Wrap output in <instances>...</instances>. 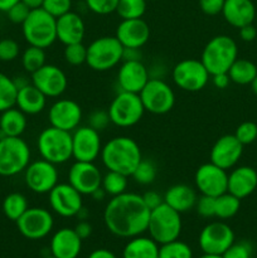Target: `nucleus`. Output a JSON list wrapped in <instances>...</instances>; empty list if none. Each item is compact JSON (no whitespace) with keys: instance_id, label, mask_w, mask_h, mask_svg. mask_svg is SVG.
Listing matches in <instances>:
<instances>
[{"instance_id":"nucleus-51","label":"nucleus","mask_w":257,"mask_h":258,"mask_svg":"<svg viewBox=\"0 0 257 258\" xmlns=\"http://www.w3.org/2000/svg\"><path fill=\"white\" fill-rule=\"evenodd\" d=\"M143 199H144V203L146 204L150 211H153L154 208L159 207L160 204L164 203V197H161L160 194L156 193L154 190H149L146 193L143 194Z\"/></svg>"},{"instance_id":"nucleus-9","label":"nucleus","mask_w":257,"mask_h":258,"mask_svg":"<svg viewBox=\"0 0 257 258\" xmlns=\"http://www.w3.org/2000/svg\"><path fill=\"white\" fill-rule=\"evenodd\" d=\"M111 123L118 127H131L143 118L144 108L139 93L120 91L108 106Z\"/></svg>"},{"instance_id":"nucleus-12","label":"nucleus","mask_w":257,"mask_h":258,"mask_svg":"<svg viewBox=\"0 0 257 258\" xmlns=\"http://www.w3.org/2000/svg\"><path fill=\"white\" fill-rule=\"evenodd\" d=\"M15 223L18 231L23 237L37 241L44 238L52 232L54 219L48 209L34 207V208H28L27 212Z\"/></svg>"},{"instance_id":"nucleus-21","label":"nucleus","mask_w":257,"mask_h":258,"mask_svg":"<svg viewBox=\"0 0 257 258\" xmlns=\"http://www.w3.org/2000/svg\"><path fill=\"white\" fill-rule=\"evenodd\" d=\"M243 154V145L234 135H223L213 144L209 153L211 163L224 170L234 168Z\"/></svg>"},{"instance_id":"nucleus-41","label":"nucleus","mask_w":257,"mask_h":258,"mask_svg":"<svg viewBox=\"0 0 257 258\" xmlns=\"http://www.w3.org/2000/svg\"><path fill=\"white\" fill-rule=\"evenodd\" d=\"M63 57L68 64L76 66V67L82 66L87 59V47L82 42L65 45Z\"/></svg>"},{"instance_id":"nucleus-38","label":"nucleus","mask_w":257,"mask_h":258,"mask_svg":"<svg viewBox=\"0 0 257 258\" xmlns=\"http://www.w3.org/2000/svg\"><path fill=\"white\" fill-rule=\"evenodd\" d=\"M146 2L148 0H118L116 13L121 20L139 19L145 14Z\"/></svg>"},{"instance_id":"nucleus-56","label":"nucleus","mask_w":257,"mask_h":258,"mask_svg":"<svg viewBox=\"0 0 257 258\" xmlns=\"http://www.w3.org/2000/svg\"><path fill=\"white\" fill-rule=\"evenodd\" d=\"M88 258H117V257H116V254L113 253L112 251H110V249L98 248L91 252V253L88 254Z\"/></svg>"},{"instance_id":"nucleus-23","label":"nucleus","mask_w":257,"mask_h":258,"mask_svg":"<svg viewBox=\"0 0 257 258\" xmlns=\"http://www.w3.org/2000/svg\"><path fill=\"white\" fill-rule=\"evenodd\" d=\"M115 37L122 44L123 48H139L148 43L150 38V28L143 19H125L121 20L116 28Z\"/></svg>"},{"instance_id":"nucleus-24","label":"nucleus","mask_w":257,"mask_h":258,"mask_svg":"<svg viewBox=\"0 0 257 258\" xmlns=\"http://www.w3.org/2000/svg\"><path fill=\"white\" fill-rule=\"evenodd\" d=\"M55 28H57V40L65 45L81 43L86 34V25L82 17L72 10L57 18Z\"/></svg>"},{"instance_id":"nucleus-53","label":"nucleus","mask_w":257,"mask_h":258,"mask_svg":"<svg viewBox=\"0 0 257 258\" xmlns=\"http://www.w3.org/2000/svg\"><path fill=\"white\" fill-rule=\"evenodd\" d=\"M76 231V233L78 234V237H80L81 239H86L88 238V237L92 234V226H91L90 223H88L87 221H80L77 224H76V227L73 228Z\"/></svg>"},{"instance_id":"nucleus-14","label":"nucleus","mask_w":257,"mask_h":258,"mask_svg":"<svg viewBox=\"0 0 257 258\" xmlns=\"http://www.w3.org/2000/svg\"><path fill=\"white\" fill-rule=\"evenodd\" d=\"M58 170L54 164L39 159L30 163L24 170L28 189L35 194H48L58 184Z\"/></svg>"},{"instance_id":"nucleus-55","label":"nucleus","mask_w":257,"mask_h":258,"mask_svg":"<svg viewBox=\"0 0 257 258\" xmlns=\"http://www.w3.org/2000/svg\"><path fill=\"white\" fill-rule=\"evenodd\" d=\"M122 60H141V52L139 48H123Z\"/></svg>"},{"instance_id":"nucleus-35","label":"nucleus","mask_w":257,"mask_h":258,"mask_svg":"<svg viewBox=\"0 0 257 258\" xmlns=\"http://www.w3.org/2000/svg\"><path fill=\"white\" fill-rule=\"evenodd\" d=\"M241 208V199L234 197L233 194H221L216 198V217L219 219H229L236 216Z\"/></svg>"},{"instance_id":"nucleus-62","label":"nucleus","mask_w":257,"mask_h":258,"mask_svg":"<svg viewBox=\"0 0 257 258\" xmlns=\"http://www.w3.org/2000/svg\"><path fill=\"white\" fill-rule=\"evenodd\" d=\"M45 258H57V257H54V256H48V257H45Z\"/></svg>"},{"instance_id":"nucleus-43","label":"nucleus","mask_w":257,"mask_h":258,"mask_svg":"<svg viewBox=\"0 0 257 258\" xmlns=\"http://www.w3.org/2000/svg\"><path fill=\"white\" fill-rule=\"evenodd\" d=\"M42 8L57 19L66 13L71 12L72 0H44Z\"/></svg>"},{"instance_id":"nucleus-22","label":"nucleus","mask_w":257,"mask_h":258,"mask_svg":"<svg viewBox=\"0 0 257 258\" xmlns=\"http://www.w3.org/2000/svg\"><path fill=\"white\" fill-rule=\"evenodd\" d=\"M150 80L149 68L143 60H122L117 71V85L120 91L140 93Z\"/></svg>"},{"instance_id":"nucleus-10","label":"nucleus","mask_w":257,"mask_h":258,"mask_svg":"<svg viewBox=\"0 0 257 258\" xmlns=\"http://www.w3.org/2000/svg\"><path fill=\"white\" fill-rule=\"evenodd\" d=\"M139 96L145 111L154 115H165L175 105V93L163 78H150Z\"/></svg>"},{"instance_id":"nucleus-5","label":"nucleus","mask_w":257,"mask_h":258,"mask_svg":"<svg viewBox=\"0 0 257 258\" xmlns=\"http://www.w3.org/2000/svg\"><path fill=\"white\" fill-rule=\"evenodd\" d=\"M37 149L40 158L54 165L67 163L72 158V133L49 126L38 136Z\"/></svg>"},{"instance_id":"nucleus-2","label":"nucleus","mask_w":257,"mask_h":258,"mask_svg":"<svg viewBox=\"0 0 257 258\" xmlns=\"http://www.w3.org/2000/svg\"><path fill=\"white\" fill-rule=\"evenodd\" d=\"M100 158L107 170L131 176L139 163L143 160V154L134 139L128 136H116L102 146Z\"/></svg>"},{"instance_id":"nucleus-26","label":"nucleus","mask_w":257,"mask_h":258,"mask_svg":"<svg viewBox=\"0 0 257 258\" xmlns=\"http://www.w3.org/2000/svg\"><path fill=\"white\" fill-rule=\"evenodd\" d=\"M82 249V239L73 228H60L50 239V253L57 258H77Z\"/></svg>"},{"instance_id":"nucleus-61","label":"nucleus","mask_w":257,"mask_h":258,"mask_svg":"<svg viewBox=\"0 0 257 258\" xmlns=\"http://www.w3.org/2000/svg\"><path fill=\"white\" fill-rule=\"evenodd\" d=\"M198 258H223V256L221 254H209V253H203L202 256H199Z\"/></svg>"},{"instance_id":"nucleus-31","label":"nucleus","mask_w":257,"mask_h":258,"mask_svg":"<svg viewBox=\"0 0 257 258\" xmlns=\"http://www.w3.org/2000/svg\"><path fill=\"white\" fill-rule=\"evenodd\" d=\"M27 125V115L15 106L0 112V131L5 136L19 138L24 134Z\"/></svg>"},{"instance_id":"nucleus-40","label":"nucleus","mask_w":257,"mask_h":258,"mask_svg":"<svg viewBox=\"0 0 257 258\" xmlns=\"http://www.w3.org/2000/svg\"><path fill=\"white\" fill-rule=\"evenodd\" d=\"M156 174H158V170H156L155 164L151 160L143 159L139 163V165L136 166L134 173L131 174V176H133L136 183L141 184V185H149V184L155 181Z\"/></svg>"},{"instance_id":"nucleus-4","label":"nucleus","mask_w":257,"mask_h":258,"mask_svg":"<svg viewBox=\"0 0 257 258\" xmlns=\"http://www.w3.org/2000/svg\"><path fill=\"white\" fill-rule=\"evenodd\" d=\"M57 19L43 8L30 10L29 15L22 24L23 37L29 45L45 49L57 40Z\"/></svg>"},{"instance_id":"nucleus-28","label":"nucleus","mask_w":257,"mask_h":258,"mask_svg":"<svg viewBox=\"0 0 257 258\" xmlns=\"http://www.w3.org/2000/svg\"><path fill=\"white\" fill-rule=\"evenodd\" d=\"M197 191L193 186L186 184H175L171 185L164 194V203L168 204L179 213H185L196 207Z\"/></svg>"},{"instance_id":"nucleus-50","label":"nucleus","mask_w":257,"mask_h":258,"mask_svg":"<svg viewBox=\"0 0 257 258\" xmlns=\"http://www.w3.org/2000/svg\"><path fill=\"white\" fill-rule=\"evenodd\" d=\"M226 0H198L199 8L206 15H218L222 13Z\"/></svg>"},{"instance_id":"nucleus-63","label":"nucleus","mask_w":257,"mask_h":258,"mask_svg":"<svg viewBox=\"0 0 257 258\" xmlns=\"http://www.w3.org/2000/svg\"><path fill=\"white\" fill-rule=\"evenodd\" d=\"M151 2H154V0H151Z\"/></svg>"},{"instance_id":"nucleus-15","label":"nucleus","mask_w":257,"mask_h":258,"mask_svg":"<svg viewBox=\"0 0 257 258\" xmlns=\"http://www.w3.org/2000/svg\"><path fill=\"white\" fill-rule=\"evenodd\" d=\"M48 201L50 209L63 218L77 217L83 208L82 194L68 183H58L48 193Z\"/></svg>"},{"instance_id":"nucleus-36","label":"nucleus","mask_w":257,"mask_h":258,"mask_svg":"<svg viewBox=\"0 0 257 258\" xmlns=\"http://www.w3.org/2000/svg\"><path fill=\"white\" fill-rule=\"evenodd\" d=\"M18 87L9 76L0 73V112L12 108L17 101Z\"/></svg>"},{"instance_id":"nucleus-37","label":"nucleus","mask_w":257,"mask_h":258,"mask_svg":"<svg viewBox=\"0 0 257 258\" xmlns=\"http://www.w3.org/2000/svg\"><path fill=\"white\" fill-rule=\"evenodd\" d=\"M45 64V49L34 45H28L22 54V66L28 73H34Z\"/></svg>"},{"instance_id":"nucleus-30","label":"nucleus","mask_w":257,"mask_h":258,"mask_svg":"<svg viewBox=\"0 0 257 258\" xmlns=\"http://www.w3.org/2000/svg\"><path fill=\"white\" fill-rule=\"evenodd\" d=\"M122 258H159V243L151 237L136 236L128 238L123 247Z\"/></svg>"},{"instance_id":"nucleus-20","label":"nucleus","mask_w":257,"mask_h":258,"mask_svg":"<svg viewBox=\"0 0 257 258\" xmlns=\"http://www.w3.org/2000/svg\"><path fill=\"white\" fill-rule=\"evenodd\" d=\"M82 116L81 106L70 98H59L52 103L48 110V120L50 126L70 133L80 126Z\"/></svg>"},{"instance_id":"nucleus-60","label":"nucleus","mask_w":257,"mask_h":258,"mask_svg":"<svg viewBox=\"0 0 257 258\" xmlns=\"http://www.w3.org/2000/svg\"><path fill=\"white\" fill-rule=\"evenodd\" d=\"M251 90H252V92L257 96V76L254 77V80L251 82Z\"/></svg>"},{"instance_id":"nucleus-8","label":"nucleus","mask_w":257,"mask_h":258,"mask_svg":"<svg viewBox=\"0 0 257 258\" xmlns=\"http://www.w3.org/2000/svg\"><path fill=\"white\" fill-rule=\"evenodd\" d=\"M30 164L29 145L22 138L0 139V175L14 176L23 173Z\"/></svg>"},{"instance_id":"nucleus-57","label":"nucleus","mask_w":257,"mask_h":258,"mask_svg":"<svg viewBox=\"0 0 257 258\" xmlns=\"http://www.w3.org/2000/svg\"><path fill=\"white\" fill-rule=\"evenodd\" d=\"M19 2L20 0H0V12L7 13L13 5H15Z\"/></svg>"},{"instance_id":"nucleus-39","label":"nucleus","mask_w":257,"mask_h":258,"mask_svg":"<svg viewBox=\"0 0 257 258\" xmlns=\"http://www.w3.org/2000/svg\"><path fill=\"white\" fill-rule=\"evenodd\" d=\"M159 258H193V251L185 242L175 239L159 244Z\"/></svg>"},{"instance_id":"nucleus-44","label":"nucleus","mask_w":257,"mask_h":258,"mask_svg":"<svg viewBox=\"0 0 257 258\" xmlns=\"http://www.w3.org/2000/svg\"><path fill=\"white\" fill-rule=\"evenodd\" d=\"M20 53V47L17 40L12 38H4L0 40V60L12 62L17 59Z\"/></svg>"},{"instance_id":"nucleus-46","label":"nucleus","mask_w":257,"mask_h":258,"mask_svg":"<svg viewBox=\"0 0 257 258\" xmlns=\"http://www.w3.org/2000/svg\"><path fill=\"white\" fill-rule=\"evenodd\" d=\"M118 0H86V5L92 13L98 15H107L116 12Z\"/></svg>"},{"instance_id":"nucleus-49","label":"nucleus","mask_w":257,"mask_h":258,"mask_svg":"<svg viewBox=\"0 0 257 258\" xmlns=\"http://www.w3.org/2000/svg\"><path fill=\"white\" fill-rule=\"evenodd\" d=\"M30 10L32 9L20 0L19 3L13 5V7L7 12L8 19L12 23H14V24H23V23L25 22V19L28 18V15H29Z\"/></svg>"},{"instance_id":"nucleus-6","label":"nucleus","mask_w":257,"mask_h":258,"mask_svg":"<svg viewBox=\"0 0 257 258\" xmlns=\"http://www.w3.org/2000/svg\"><path fill=\"white\" fill-rule=\"evenodd\" d=\"M123 47L115 35H103L87 45L88 67L97 72H106L122 62Z\"/></svg>"},{"instance_id":"nucleus-34","label":"nucleus","mask_w":257,"mask_h":258,"mask_svg":"<svg viewBox=\"0 0 257 258\" xmlns=\"http://www.w3.org/2000/svg\"><path fill=\"white\" fill-rule=\"evenodd\" d=\"M127 175L117 173V171L107 170V173H106L105 175H102V183H101V186H102V189L106 191L107 196L116 197L125 193L126 189H127Z\"/></svg>"},{"instance_id":"nucleus-18","label":"nucleus","mask_w":257,"mask_h":258,"mask_svg":"<svg viewBox=\"0 0 257 258\" xmlns=\"http://www.w3.org/2000/svg\"><path fill=\"white\" fill-rule=\"evenodd\" d=\"M32 83L47 98H57L67 90L68 78L59 67L45 63L43 67L32 73Z\"/></svg>"},{"instance_id":"nucleus-27","label":"nucleus","mask_w":257,"mask_h":258,"mask_svg":"<svg viewBox=\"0 0 257 258\" xmlns=\"http://www.w3.org/2000/svg\"><path fill=\"white\" fill-rule=\"evenodd\" d=\"M221 14L229 25L239 29L253 23L256 8L252 0H226Z\"/></svg>"},{"instance_id":"nucleus-16","label":"nucleus","mask_w":257,"mask_h":258,"mask_svg":"<svg viewBox=\"0 0 257 258\" xmlns=\"http://www.w3.org/2000/svg\"><path fill=\"white\" fill-rule=\"evenodd\" d=\"M102 141L100 133L90 126H78L72 131V158L76 161L95 163L101 155Z\"/></svg>"},{"instance_id":"nucleus-48","label":"nucleus","mask_w":257,"mask_h":258,"mask_svg":"<svg viewBox=\"0 0 257 258\" xmlns=\"http://www.w3.org/2000/svg\"><path fill=\"white\" fill-rule=\"evenodd\" d=\"M110 123V116H108V112L106 110H95L88 116V126L92 127L93 130L98 131V133L107 128Z\"/></svg>"},{"instance_id":"nucleus-59","label":"nucleus","mask_w":257,"mask_h":258,"mask_svg":"<svg viewBox=\"0 0 257 258\" xmlns=\"http://www.w3.org/2000/svg\"><path fill=\"white\" fill-rule=\"evenodd\" d=\"M22 2L25 5H28L30 9H37V8H42L44 0H22Z\"/></svg>"},{"instance_id":"nucleus-25","label":"nucleus","mask_w":257,"mask_h":258,"mask_svg":"<svg viewBox=\"0 0 257 258\" xmlns=\"http://www.w3.org/2000/svg\"><path fill=\"white\" fill-rule=\"evenodd\" d=\"M257 188V171L252 166H237L228 174L227 191L238 199L251 196Z\"/></svg>"},{"instance_id":"nucleus-13","label":"nucleus","mask_w":257,"mask_h":258,"mask_svg":"<svg viewBox=\"0 0 257 258\" xmlns=\"http://www.w3.org/2000/svg\"><path fill=\"white\" fill-rule=\"evenodd\" d=\"M234 242V232L224 222H212L199 233L198 243L203 253L223 254Z\"/></svg>"},{"instance_id":"nucleus-58","label":"nucleus","mask_w":257,"mask_h":258,"mask_svg":"<svg viewBox=\"0 0 257 258\" xmlns=\"http://www.w3.org/2000/svg\"><path fill=\"white\" fill-rule=\"evenodd\" d=\"M106 196H107V194H106V191L103 190L102 186H100L98 189H96V190L91 194V197H92L95 201H103V199L106 198Z\"/></svg>"},{"instance_id":"nucleus-33","label":"nucleus","mask_w":257,"mask_h":258,"mask_svg":"<svg viewBox=\"0 0 257 258\" xmlns=\"http://www.w3.org/2000/svg\"><path fill=\"white\" fill-rule=\"evenodd\" d=\"M29 208L27 198L22 193H10L3 201V212L5 217L13 222H17Z\"/></svg>"},{"instance_id":"nucleus-45","label":"nucleus","mask_w":257,"mask_h":258,"mask_svg":"<svg viewBox=\"0 0 257 258\" xmlns=\"http://www.w3.org/2000/svg\"><path fill=\"white\" fill-rule=\"evenodd\" d=\"M194 208L197 209V213L203 218H213L216 217V198L209 196L198 197Z\"/></svg>"},{"instance_id":"nucleus-1","label":"nucleus","mask_w":257,"mask_h":258,"mask_svg":"<svg viewBox=\"0 0 257 258\" xmlns=\"http://www.w3.org/2000/svg\"><path fill=\"white\" fill-rule=\"evenodd\" d=\"M150 209L143 196L125 193L111 197L103 212V222L108 232L120 238H133L148 232Z\"/></svg>"},{"instance_id":"nucleus-17","label":"nucleus","mask_w":257,"mask_h":258,"mask_svg":"<svg viewBox=\"0 0 257 258\" xmlns=\"http://www.w3.org/2000/svg\"><path fill=\"white\" fill-rule=\"evenodd\" d=\"M196 188L202 196L219 197L226 193L228 188V173L224 169L214 165L213 163H206L199 166L194 175Z\"/></svg>"},{"instance_id":"nucleus-29","label":"nucleus","mask_w":257,"mask_h":258,"mask_svg":"<svg viewBox=\"0 0 257 258\" xmlns=\"http://www.w3.org/2000/svg\"><path fill=\"white\" fill-rule=\"evenodd\" d=\"M47 105V97L32 82L18 90L15 107L25 115H38Z\"/></svg>"},{"instance_id":"nucleus-32","label":"nucleus","mask_w":257,"mask_h":258,"mask_svg":"<svg viewBox=\"0 0 257 258\" xmlns=\"http://www.w3.org/2000/svg\"><path fill=\"white\" fill-rule=\"evenodd\" d=\"M227 73H228L231 82L236 83V85H251V82L257 76V67L251 60L237 58Z\"/></svg>"},{"instance_id":"nucleus-19","label":"nucleus","mask_w":257,"mask_h":258,"mask_svg":"<svg viewBox=\"0 0 257 258\" xmlns=\"http://www.w3.org/2000/svg\"><path fill=\"white\" fill-rule=\"evenodd\" d=\"M102 183L100 169L91 161H75L68 170V184L82 196H91Z\"/></svg>"},{"instance_id":"nucleus-3","label":"nucleus","mask_w":257,"mask_h":258,"mask_svg":"<svg viewBox=\"0 0 257 258\" xmlns=\"http://www.w3.org/2000/svg\"><path fill=\"white\" fill-rule=\"evenodd\" d=\"M238 58V47L233 38L219 34L211 38L203 48L201 60L213 76L217 73H227L234 60Z\"/></svg>"},{"instance_id":"nucleus-7","label":"nucleus","mask_w":257,"mask_h":258,"mask_svg":"<svg viewBox=\"0 0 257 258\" xmlns=\"http://www.w3.org/2000/svg\"><path fill=\"white\" fill-rule=\"evenodd\" d=\"M181 227L180 213L168 204H160L150 212L148 232L156 243L164 244L178 239Z\"/></svg>"},{"instance_id":"nucleus-52","label":"nucleus","mask_w":257,"mask_h":258,"mask_svg":"<svg viewBox=\"0 0 257 258\" xmlns=\"http://www.w3.org/2000/svg\"><path fill=\"white\" fill-rule=\"evenodd\" d=\"M239 38H241L243 42H252V40L256 39L257 37V29L254 28L253 24L244 25V27L239 28Z\"/></svg>"},{"instance_id":"nucleus-47","label":"nucleus","mask_w":257,"mask_h":258,"mask_svg":"<svg viewBox=\"0 0 257 258\" xmlns=\"http://www.w3.org/2000/svg\"><path fill=\"white\" fill-rule=\"evenodd\" d=\"M222 256L223 258H251L252 246L247 241L233 242V244Z\"/></svg>"},{"instance_id":"nucleus-11","label":"nucleus","mask_w":257,"mask_h":258,"mask_svg":"<svg viewBox=\"0 0 257 258\" xmlns=\"http://www.w3.org/2000/svg\"><path fill=\"white\" fill-rule=\"evenodd\" d=\"M171 78L180 90L186 92H198L208 85L211 75L201 59L188 58L174 66Z\"/></svg>"},{"instance_id":"nucleus-54","label":"nucleus","mask_w":257,"mask_h":258,"mask_svg":"<svg viewBox=\"0 0 257 258\" xmlns=\"http://www.w3.org/2000/svg\"><path fill=\"white\" fill-rule=\"evenodd\" d=\"M212 83L216 88H219V90H224L229 86L231 83V80H229L228 73H217V75L211 76Z\"/></svg>"},{"instance_id":"nucleus-42","label":"nucleus","mask_w":257,"mask_h":258,"mask_svg":"<svg viewBox=\"0 0 257 258\" xmlns=\"http://www.w3.org/2000/svg\"><path fill=\"white\" fill-rule=\"evenodd\" d=\"M233 135L243 146L249 145L257 139V125L252 121H244L237 126L236 133Z\"/></svg>"}]
</instances>
